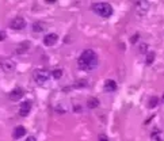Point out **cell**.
Returning <instances> with one entry per match:
<instances>
[{
    "instance_id": "cell-1",
    "label": "cell",
    "mask_w": 164,
    "mask_h": 141,
    "mask_svg": "<svg viewBox=\"0 0 164 141\" xmlns=\"http://www.w3.org/2000/svg\"><path fill=\"white\" fill-rule=\"evenodd\" d=\"M77 65L79 68H81L83 70H92L96 68L98 65V57L96 53L92 50V49H87L80 55L79 61H77Z\"/></svg>"
},
{
    "instance_id": "cell-2",
    "label": "cell",
    "mask_w": 164,
    "mask_h": 141,
    "mask_svg": "<svg viewBox=\"0 0 164 141\" xmlns=\"http://www.w3.org/2000/svg\"><path fill=\"white\" fill-rule=\"evenodd\" d=\"M91 7L98 15L102 16V18H109V16H111V14H113V7L110 6L109 3H103V2L94 3Z\"/></svg>"
},
{
    "instance_id": "cell-3",
    "label": "cell",
    "mask_w": 164,
    "mask_h": 141,
    "mask_svg": "<svg viewBox=\"0 0 164 141\" xmlns=\"http://www.w3.org/2000/svg\"><path fill=\"white\" fill-rule=\"evenodd\" d=\"M49 79V70L46 69H35L34 70V80L38 84H44Z\"/></svg>"
},
{
    "instance_id": "cell-4",
    "label": "cell",
    "mask_w": 164,
    "mask_h": 141,
    "mask_svg": "<svg viewBox=\"0 0 164 141\" xmlns=\"http://www.w3.org/2000/svg\"><path fill=\"white\" fill-rule=\"evenodd\" d=\"M10 26H11V29H14V30H22V29H24V26H26V20H24L22 16H16V18L11 20Z\"/></svg>"
},
{
    "instance_id": "cell-5",
    "label": "cell",
    "mask_w": 164,
    "mask_h": 141,
    "mask_svg": "<svg viewBox=\"0 0 164 141\" xmlns=\"http://www.w3.org/2000/svg\"><path fill=\"white\" fill-rule=\"evenodd\" d=\"M31 101H24L22 102L19 105V115L20 117H26V115L30 113V110H31Z\"/></svg>"
},
{
    "instance_id": "cell-6",
    "label": "cell",
    "mask_w": 164,
    "mask_h": 141,
    "mask_svg": "<svg viewBox=\"0 0 164 141\" xmlns=\"http://www.w3.org/2000/svg\"><path fill=\"white\" fill-rule=\"evenodd\" d=\"M148 10H149V3H148V2L140 0V2L136 3V11H137L140 15H145Z\"/></svg>"
},
{
    "instance_id": "cell-7",
    "label": "cell",
    "mask_w": 164,
    "mask_h": 141,
    "mask_svg": "<svg viewBox=\"0 0 164 141\" xmlns=\"http://www.w3.org/2000/svg\"><path fill=\"white\" fill-rule=\"evenodd\" d=\"M57 41H59V35L54 34V33H52V34H46L44 38V44L46 45V46H53Z\"/></svg>"
},
{
    "instance_id": "cell-8",
    "label": "cell",
    "mask_w": 164,
    "mask_h": 141,
    "mask_svg": "<svg viewBox=\"0 0 164 141\" xmlns=\"http://www.w3.org/2000/svg\"><path fill=\"white\" fill-rule=\"evenodd\" d=\"M0 65H2V69L4 70V72H12V70L15 69V64H14V61L10 60V59L3 60Z\"/></svg>"
},
{
    "instance_id": "cell-9",
    "label": "cell",
    "mask_w": 164,
    "mask_h": 141,
    "mask_svg": "<svg viewBox=\"0 0 164 141\" xmlns=\"http://www.w3.org/2000/svg\"><path fill=\"white\" fill-rule=\"evenodd\" d=\"M28 49H30V42H28V41H24V42H20L18 46L15 48V53H18V55H22V53L27 52Z\"/></svg>"
},
{
    "instance_id": "cell-10",
    "label": "cell",
    "mask_w": 164,
    "mask_h": 141,
    "mask_svg": "<svg viewBox=\"0 0 164 141\" xmlns=\"http://www.w3.org/2000/svg\"><path fill=\"white\" fill-rule=\"evenodd\" d=\"M23 97V91L20 90V88H15V90H12L11 92H10V95H8V98L11 99V101H14V102H16V101H19L20 98Z\"/></svg>"
},
{
    "instance_id": "cell-11",
    "label": "cell",
    "mask_w": 164,
    "mask_h": 141,
    "mask_svg": "<svg viewBox=\"0 0 164 141\" xmlns=\"http://www.w3.org/2000/svg\"><path fill=\"white\" fill-rule=\"evenodd\" d=\"M105 90L109 91V92H113V91L117 90V83L111 80V79H109V80L105 81Z\"/></svg>"
},
{
    "instance_id": "cell-12",
    "label": "cell",
    "mask_w": 164,
    "mask_h": 141,
    "mask_svg": "<svg viewBox=\"0 0 164 141\" xmlns=\"http://www.w3.org/2000/svg\"><path fill=\"white\" fill-rule=\"evenodd\" d=\"M26 134V129L23 126H16L14 129V133H12V137L14 138H20Z\"/></svg>"
},
{
    "instance_id": "cell-13",
    "label": "cell",
    "mask_w": 164,
    "mask_h": 141,
    "mask_svg": "<svg viewBox=\"0 0 164 141\" xmlns=\"http://www.w3.org/2000/svg\"><path fill=\"white\" fill-rule=\"evenodd\" d=\"M87 106L90 107V109H96L98 106H99V99L98 98H90L87 101Z\"/></svg>"
},
{
    "instance_id": "cell-14",
    "label": "cell",
    "mask_w": 164,
    "mask_h": 141,
    "mask_svg": "<svg viewBox=\"0 0 164 141\" xmlns=\"http://www.w3.org/2000/svg\"><path fill=\"white\" fill-rule=\"evenodd\" d=\"M153 60H155V53H153V52L146 53V59H145V63H146V65H151V64L153 63Z\"/></svg>"
},
{
    "instance_id": "cell-15",
    "label": "cell",
    "mask_w": 164,
    "mask_h": 141,
    "mask_svg": "<svg viewBox=\"0 0 164 141\" xmlns=\"http://www.w3.org/2000/svg\"><path fill=\"white\" fill-rule=\"evenodd\" d=\"M159 105V99H157V97H152L149 99V107L151 109H155Z\"/></svg>"
},
{
    "instance_id": "cell-16",
    "label": "cell",
    "mask_w": 164,
    "mask_h": 141,
    "mask_svg": "<svg viewBox=\"0 0 164 141\" xmlns=\"http://www.w3.org/2000/svg\"><path fill=\"white\" fill-rule=\"evenodd\" d=\"M52 75H53V77L54 79H61L63 77V69H54L52 72Z\"/></svg>"
},
{
    "instance_id": "cell-17",
    "label": "cell",
    "mask_w": 164,
    "mask_h": 141,
    "mask_svg": "<svg viewBox=\"0 0 164 141\" xmlns=\"http://www.w3.org/2000/svg\"><path fill=\"white\" fill-rule=\"evenodd\" d=\"M33 30H34L35 33H39L44 30V24L42 23H34L33 24Z\"/></svg>"
},
{
    "instance_id": "cell-18",
    "label": "cell",
    "mask_w": 164,
    "mask_h": 141,
    "mask_svg": "<svg viewBox=\"0 0 164 141\" xmlns=\"http://www.w3.org/2000/svg\"><path fill=\"white\" fill-rule=\"evenodd\" d=\"M146 50H148V45L142 44L141 46H140V53H146Z\"/></svg>"
},
{
    "instance_id": "cell-19",
    "label": "cell",
    "mask_w": 164,
    "mask_h": 141,
    "mask_svg": "<svg viewBox=\"0 0 164 141\" xmlns=\"http://www.w3.org/2000/svg\"><path fill=\"white\" fill-rule=\"evenodd\" d=\"M138 38H140V35H138V34L133 35V37H132V39H130V42H132V44H136L137 41H138Z\"/></svg>"
},
{
    "instance_id": "cell-20",
    "label": "cell",
    "mask_w": 164,
    "mask_h": 141,
    "mask_svg": "<svg viewBox=\"0 0 164 141\" xmlns=\"http://www.w3.org/2000/svg\"><path fill=\"white\" fill-rule=\"evenodd\" d=\"M99 141H109L107 136H105V134H100V136H99Z\"/></svg>"
},
{
    "instance_id": "cell-21",
    "label": "cell",
    "mask_w": 164,
    "mask_h": 141,
    "mask_svg": "<svg viewBox=\"0 0 164 141\" xmlns=\"http://www.w3.org/2000/svg\"><path fill=\"white\" fill-rule=\"evenodd\" d=\"M4 38H6V33H4V31H0V41H3Z\"/></svg>"
},
{
    "instance_id": "cell-22",
    "label": "cell",
    "mask_w": 164,
    "mask_h": 141,
    "mask_svg": "<svg viewBox=\"0 0 164 141\" xmlns=\"http://www.w3.org/2000/svg\"><path fill=\"white\" fill-rule=\"evenodd\" d=\"M26 141H37V140H35L34 136H30V137H27V138H26Z\"/></svg>"
},
{
    "instance_id": "cell-23",
    "label": "cell",
    "mask_w": 164,
    "mask_h": 141,
    "mask_svg": "<svg viewBox=\"0 0 164 141\" xmlns=\"http://www.w3.org/2000/svg\"><path fill=\"white\" fill-rule=\"evenodd\" d=\"M163 102H164V95H163Z\"/></svg>"
}]
</instances>
